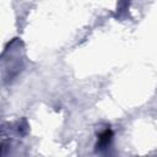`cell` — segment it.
<instances>
[{
    "label": "cell",
    "mask_w": 157,
    "mask_h": 157,
    "mask_svg": "<svg viewBox=\"0 0 157 157\" xmlns=\"http://www.w3.org/2000/svg\"><path fill=\"white\" fill-rule=\"evenodd\" d=\"M113 140V131L110 128H105L104 130H102L99 134H98V137H97V144H96V148L98 151L101 150H105L110 142Z\"/></svg>",
    "instance_id": "obj_1"
}]
</instances>
